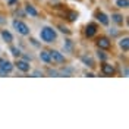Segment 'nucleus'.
<instances>
[{
    "instance_id": "1",
    "label": "nucleus",
    "mask_w": 129,
    "mask_h": 129,
    "mask_svg": "<svg viewBox=\"0 0 129 129\" xmlns=\"http://www.w3.org/2000/svg\"><path fill=\"white\" fill-rule=\"evenodd\" d=\"M40 38L44 43H54L57 38V32L53 29V28H50V26H44L43 29L40 31Z\"/></svg>"
},
{
    "instance_id": "2",
    "label": "nucleus",
    "mask_w": 129,
    "mask_h": 129,
    "mask_svg": "<svg viewBox=\"0 0 129 129\" xmlns=\"http://www.w3.org/2000/svg\"><path fill=\"white\" fill-rule=\"evenodd\" d=\"M13 28H15L16 31L19 32L21 35H29V32H31V29H29V26L25 24L24 21H13Z\"/></svg>"
},
{
    "instance_id": "3",
    "label": "nucleus",
    "mask_w": 129,
    "mask_h": 129,
    "mask_svg": "<svg viewBox=\"0 0 129 129\" xmlns=\"http://www.w3.org/2000/svg\"><path fill=\"white\" fill-rule=\"evenodd\" d=\"M12 71H13V63L9 62L8 59H0V72L6 75V73H10Z\"/></svg>"
},
{
    "instance_id": "4",
    "label": "nucleus",
    "mask_w": 129,
    "mask_h": 129,
    "mask_svg": "<svg viewBox=\"0 0 129 129\" xmlns=\"http://www.w3.org/2000/svg\"><path fill=\"white\" fill-rule=\"evenodd\" d=\"M50 57H51V62H56V63H64L66 62V57L57 50H51L50 51Z\"/></svg>"
},
{
    "instance_id": "5",
    "label": "nucleus",
    "mask_w": 129,
    "mask_h": 129,
    "mask_svg": "<svg viewBox=\"0 0 129 129\" xmlns=\"http://www.w3.org/2000/svg\"><path fill=\"white\" fill-rule=\"evenodd\" d=\"M97 46H98V48H101V50H109V48L112 47V41L109 40L107 37H101V38L97 40Z\"/></svg>"
},
{
    "instance_id": "6",
    "label": "nucleus",
    "mask_w": 129,
    "mask_h": 129,
    "mask_svg": "<svg viewBox=\"0 0 129 129\" xmlns=\"http://www.w3.org/2000/svg\"><path fill=\"white\" fill-rule=\"evenodd\" d=\"M101 72L104 73L106 76H113L114 75V66L104 62V63L101 64Z\"/></svg>"
},
{
    "instance_id": "7",
    "label": "nucleus",
    "mask_w": 129,
    "mask_h": 129,
    "mask_svg": "<svg viewBox=\"0 0 129 129\" xmlns=\"http://www.w3.org/2000/svg\"><path fill=\"white\" fill-rule=\"evenodd\" d=\"M16 68L21 72H28L31 69V64H29V62H26V60H18L16 62Z\"/></svg>"
},
{
    "instance_id": "8",
    "label": "nucleus",
    "mask_w": 129,
    "mask_h": 129,
    "mask_svg": "<svg viewBox=\"0 0 129 129\" xmlns=\"http://www.w3.org/2000/svg\"><path fill=\"white\" fill-rule=\"evenodd\" d=\"M97 34V25L95 24H88L87 26H85V35L87 37H94Z\"/></svg>"
},
{
    "instance_id": "9",
    "label": "nucleus",
    "mask_w": 129,
    "mask_h": 129,
    "mask_svg": "<svg viewBox=\"0 0 129 129\" xmlns=\"http://www.w3.org/2000/svg\"><path fill=\"white\" fill-rule=\"evenodd\" d=\"M97 18V21L100 22V24H103V25H109V22H110V19H109V16L106 15V13H103V12H98L95 15Z\"/></svg>"
},
{
    "instance_id": "10",
    "label": "nucleus",
    "mask_w": 129,
    "mask_h": 129,
    "mask_svg": "<svg viewBox=\"0 0 129 129\" xmlns=\"http://www.w3.org/2000/svg\"><path fill=\"white\" fill-rule=\"evenodd\" d=\"M40 59L44 62V63H51L50 51H47V50H41V51H40Z\"/></svg>"
},
{
    "instance_id": "11",
    "label": "nucleus",
    "mask_w": 129,
    "mask_h": 129,
    "mask_svg": "<svg viewBox=\"0 0 129 129\" xmlns=\"http://www.w3.org/2000/svg\"><path fill=\"white\" fill-rule=\"evenodd\" d=\"M25 12H26V13H28L29 16H34V18H35V16H38V12H37V9L34 8L32 5H29V3H28V5H25Z\"/></svg>"
},
{
    "instance_id": "12",
    "label": "nucleus",
    "mask_w": 129,
    "mask_h": 129,
    "mask_svg": "<svg viewBox=\"0 0 129 129\" xmlns=\"http://www.w3.org/2000/svg\"><path fill=\"white\" fill-rule=\"evenodd\" d=\"M2 38H3V41H6V43H12V41H13V35L9 31L3 29V31H2Z\"/></svg>"
},
{
    "instance_id": "13",
    "label": "nucleus",
    "mask_w": 129,
    "mask_h": 129,
    "mask_svg": "<svg viewBox=\"0 0 129 129\" xmlns=\"http://www.w3.org/2000/svg\"><path fill=\"white\" fill-rule=\"evenodd\" d=\"M119 46H120V48L123 50V51H128V50H129V38H128V37L122 38V40L119 41Z\"/></svg>"
},
{
    "instance_id": "14",
    "label": "nucleus",
    "mask_w": 129,
    "mask_h": 129,
    "mask_svg": "<svg viewBox=\"0 0 129 129\" xmlns=\"http://www.w3.org/2000/svg\"><path fill=\"white\" fill-rule=\"evenodd\" d=\"M81 60H82V63L85 64V66H88V68H94V66H95V64H94V60L88 56H82Z\"/></svg>"
},
{
    "instance_id": "15",
    "label": "nucleus",
    "mask_w": 129,
    "mask_h": 129,
    "mask_svg": "<svg viewBox=\"0 0 129 129\" xmlns=\"http://www.w3.org/2000/svg\"><path fill=\"white\" fill-rule=\"evenodd\" d=\"M112 21L113 22H116L117 25H122L123 24V16L119 15V13H113L112 15Z\"/></svg>"
},
{
    "instance_id": "16",
    "label": "nucleus",
    "mask_w": 129,
    "mask_h": 129,
    "mask_svg": "<svg viewBox=\"0 0 129 129\" xmlns=\"http://www.w3.org/2000/svg\"><path fill=\"white\" fill-rule=\"evenodd\" d=\"M116 5H117L119 8H122V9H126L129 6V0H117Z\"/></svg>"
},
{
    "instance_id": "17",
    "label": "nucleus",
    "mask_w": 129,
    "mask_h": 129,
    "mask_svg": "<svg viewBox=\"0 0 129 129\" xmlns=\"http://www.w3.org/2000/svg\"><path fill=\"white\" fill-rule=\"evenodd\" d=\"M97 57H98L100 60H103V62H106V59H107V54H106L104 51H103V50L100 48V50L97 51Z\"/></svg>"
},
{
    "instance_id": "18",
    "label": "nucleus",
    "mask_w": 129,
    "mask_h": 129,
    "mask_svg": "<svg viewBox=\"0 0 129 129\" xmlns=\"http://www.w3.org/2000/svg\"><path fill=\"white\" fill-rule=\"evenodd\" d=\"M10 51H12V54H13L15 57H19V56H21V50H19L18 47H10Z\"/></svg>"
},
{
    "instance_id": "19",
    "label": "nucleus",
    "mask_w": 129,
    "mask_h": 129,
    "mask_svg": "<svg viewBox=\"0 0 129 129\" xmlns=\"http://www.w3.org/2000/svg\"><path fill=\"white\" fill-rule=\"evenodd\" d=\"M63 48H64V50H68V51H71V50H72V41L68 40V41L63 44Z\"/></svg>"
},
{
    "instance_id": "20",
    "label": "nucleus",
    "mask_w": 129,
    "mask_h": 129,
    "mask_svg": "<svg viewBox=\"0 0 129 129\" xmlns=\"http://www.w3.org/2000/svg\"><path fill=\"white\" fill-rule=\"evenodd\" d=\"M69 21H76L78 19V13L76 12H69Z\"/></svg>"
},
{
    "instance_id": "21",
    "label": "nucleus",
    "mask_w": 129,
    "mask_h": 129,
    "mask_svg": "<svg viewBox=\"0 0 129 129\" xmlns=\"http://www.w3.org/2000/svg\"><path fill=\"white\" fill-rule=\"evenodd\" d=\"M59 28H60V31H62V32H66V34H71V31H69V29H68L66 26H63V25H60Z\"/></svg>"
},
{
    "instance_id": "22",
    "label": "nucleus",
    "mask_w": 129,
    "mask_h": 129,
    "mask_svg": "<svg viewBox=\"0 0 129 129\" xmlns=\"http://www.w3.org/2000/svg\"><path fill=\"white\" fill-rule=\"evenodd\" d=\"M8 5L9 6H15V5H18V0H8Z\"/></svg>"
},
{
    "instance_id": "23",
    "label": "nucleus",
    "mask_w": 129,
    "mask_h": 129,
    "mask_svg": "<svg viewBox=\"0 0 129 129\" xmlns=\"http://www.w3.org/2000/svg\"><path fill=\"white\" fill-rule=\"evenodd\" d=\"M32 76H35V78H38V76H43V72H40V71H35V72L32 73Z\"/></svg>"
},
{
    "instance_id": "24",
    "label": "nucleus",
    "mask_w": 129,
    "mask_h": 129,
    "mask_svg": "<svg viewBox=\"0 0 129 129\" xmlns=\"http://www.w3.org/2000/svg\"><path fill=\"white\" fill-rule=\"evenodd\" d=\"M24 60H26V62H31L32 57H31V56H28V54H24Z\"/></svg>"
},
{
    "instance_id": "25",
    "label": "nucleus",
    "mask_w": 129,
    "mask_h": 129,
    "mask_svg": "<svg viewBox=\"0 0 129 129\" xmlns=\"http://www.w3.org/2000/svg\"><path fill=\"white\" fill-rule=\"evenodd\" d=\"M110 34H112V35H116L117 32H116V31H114V29H113V28H112V29H110Z\"/></svg>"
}]
</instances>
